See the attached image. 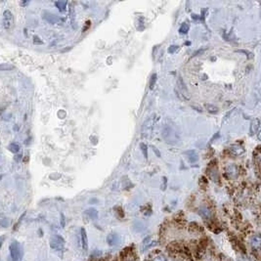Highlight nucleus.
Returning a JSON list of instances; mask_svg holds the SVG:
<instances>
[{
    "label": "nucleus",
    "instance_id": "20e7f679",
    "mask_svg": "<svg viewBox=\"0 0 261 261\" xmlns=\"http://www.w3.org/2000/svg\"><path fill=\"white\" fill-rule=\"evenodd\" d=\"M119 241H120V237L117 233H111L110 235H108V237H107V243L111 247L117 246V244L119 243Z\"/></svg>",
    "mask_w": 261,
    "mask_h": 261
},
{
    "label": "nucleus",
    "instance_id": "9b49d317",
    "mask_svg": "<svg viewBox=\"0 0 261 261\" xmlns=\"http://www.w3.org/2000/svg\"><path fill=\"white\" fill-rule=\"evenodd\" d=\"M9 225H10V221L7 218H3V219L0 220V226H1V227L7 228Z\"/></svg>",
    "mask_w": 261,
    "mask_h": 261
},
{
    "label": "nucleus",
    "instance_id": "6e6552de",
    "mask_svg": "<svg viewBox=\"0 0 261 261\" xmlns=\"http://www.w3.org/2000/svg\"><path fill=\"white\" fill-rule=\"evenodd\" d=\"M86 214L91 219H97L98 217V211L94 208H89L86 210Z\"/></svg>",
    "mask_w": 261,
    "mask_h": 261
},
{
    "label": "nucleus",
    "instance_id": "f257e3e1",
    "mask_svg": "<svg viewBox=\"0 0 261 261\" xmlns=\"http://www.w3.org/2000/svg\"><path fill=\"white\" fill-rule=\"evenodd\" d=\"M9 248H10V254H11L13 261H20L23 254L22 244L17 241H14L11 243Z\"/></svg>",
    "mask_w": 261,
    "mask_h": 261
},
{
    "label": "nucleus",
    "instance_id": "4468645a",
    "mask_svg": "<svg viewBox=\"0 0 261 261\" xmlns=\"http://www.w3.org/2000/svg\"><path fill=\"white\" fill-rule=\"evenodd\" d=\"M4 240H5L4 236H1V237H0V248H1V247H2V244L4 243Z\"/></svg>",
    "mask_w": 261,
    "mask_h": 261
},
{
    "label": "nucleus",
    "instance_id": "9d476101",
    "mask_svg": "<svg viewBox=\"0 0 261 261\" xmlns=\"http://www.w3.org/2000/svg\"><path fill=\"white\" fill-rule=\"evenodd\" d=\"M8 149H9V151H10V152H12V153L16 154V153H18V152H19V150H20V146H19V144H17V143H12V144H10V145H9V147H8Z\"/></svg>",
    "mask_w": 261,
    "mask_h": 261
},
{
    "label": "nucleus",
    "instance_id": "39448f33",
    "mask_svg": "<svg viewBox=\"0 0 261 261\" xmlns=\"http://www.w3.org/2000/svg\"><path fill=\"white\" fill-rule=\"evenodd\" d=\"M80 244L84 250H87L88 248V240H87V234L84 228H81L80 230Z\"/></svg>",
    "mask_w": 261,
    "mask_h": 261
},
{
    "label": "nucleus",
    "instance_id": "f03ea898",
    "mask_svg": "<svg viewBox=\"0 0 261 261\" xmlns=\"http://www.w3.org/2000/svg\"><path fill=\"white\" fill-rule=\"evenodd\" d=\"M14 24L13 14L9 10H5L3 13V27L5 29H10Z\"/></svg>",
    "mask_w": 261,
    "mask_h": 261
},
{
    "label": "nucleus",
    "instance_id": "423d86ee",
    "mask_svg": "<svg viewBox=\"0 0 261 261\" xmlns=\"http://www.w3.org/2000/svg\"><path fill=\"white\" fill-rule=\"evenodd\" d=\"M250 244L253 248H259L260 244H261V239L259 236H257V235L252 236L250 238Z\"/></svg>",
    "mask_w": 261,
    "mask_h": 261
},
{
    "label": "nucleus",
    "instance_id": "0eeeda50",
    "mask_svg": "<svg viewBox=\"0 0 261 261\" xmlns=\"http://www.w3.org/2000/svg\"><path fill=\"white\" fill-rule=\"evenodd\" d=\"M199 214L203 218V219H206V220H208L211 216L210 214V211L206 208V207H201L199 209Z\"/></svg>",
    "mask_w": 261,
    "mask_h": 261
},
{
    "label": "nucleus",
    "instance_id": "f8f14e48",
    "mask_svg": "<svg viewBox=\"0 0 261 261\" xmlns=\"http://www.w3.org/2000/svg\"><path fill=\"white\" fill-rule=\"evenodd\" d=\"M153 261H166V258L164 255H162V254H159L157 255L156 257H154L153 259Z\"/></svg>",
    "mask_w": 261,
    "mask_h": 261
},
{
    "label": "nucleus",
    "instance_id": "1a4fd4ad",
    "mask_svg": "<svg viewBox=\"0 0 261 261\" xmlns=\"http://www.w3.org/2000/svg\"><path fill=\"white\" fill-rule=\"evenodd\" d=\"M13 69H15V67L11 64H8V63L0 64V70H11Z\"/></svg>",
    "mask_w": 261,
    "mask_h": 261
},
{
    "label": "nucleus",
    "instance_id": "ddd939ff",
    "mask_svg": "<svg viewBox=\"0 0 261 261\" xmlns=\"http://www.w3.org/2000/svg\"><path fill=\"white\" fill-rule=\"evenodd\" d=\"M156 77H157V76H156V75H154V76H153V82H151V88H153V87H154V83L156 82V80H157V78H156Z\"/></svg>",
    "mask_w": 261,
    "mask_h": 261
},
{
    "label": "nucleus",
    "instance_id": "2eb2a0df",
    "mask_svg": "<svg viewBox=\"0 0 261 261\" xmlns=\"http://www.w3.org/2000/svg\"><path fill=\"white\" fill-rule=\"evenodd\" d=\"M61 223H62V226L64 227L65 226V221H64V215L61 214Z\"/></svg>",
    "mask_w": 261,
    "mask_h": 261
},
{
    "label": "nucleus",
    "instance_id": "7ed1b4c3",
    "mask_svg": "<svg viewBox=\"0 0 261 261\" xmlns=\"http://www.w3.org/2000/svg\"><path fill=\"white\" fill-rule=\"evenodd\" d=\"M64 244H65V240L59 235L54 236V237L50 240V247L53 249L61 250L64 248Z\"/></svg>",
    "mask_w": 261,
    "mask_h": 261
}]
</instances>
